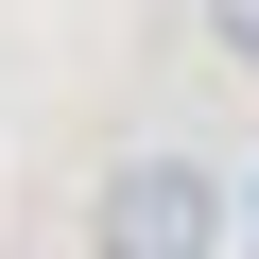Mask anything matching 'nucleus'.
Returning a JSON list of instances; mask_svg holds the SVG:
<instances>
[{
  "label": "nucleus",
  "instance_id": "f257e3e1",
  "mask_svg": "<svg viewBox=\"0 0 259 259\" xmlns=\"http://www.w3.org/2000/svg\"><path fill=\"white\" fill-rule=\"evenodd\" d=\"M87 242H104V259H207V242H225V173H207V156H121V173L87 190Z\"/></svg>",
  "mask_w": 259,
  "mask_h": 259
},
{
  "label": "nucleus",
  "instance_id": "f03ea898",
  "mask_svg": "<svg viewBox=\"0 0 259 259\" xmlns=\"http://www.w3.org/2000/svg\"><path fill=\"white\" fill-rule=\"evenodd\" d=\"M207 35H225V69H259V0H207Z\"/></svg>",
  "mask_w": 259,
  "mask_h": 259
}]
</instances>
